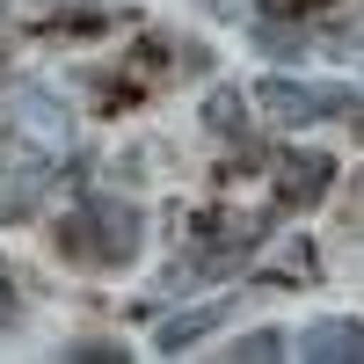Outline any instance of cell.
I'll use <instances>...</instances> for the list:
<instances>
[{
  "label": "cell",
  "mask_w": 364,
  "mask_h": 364,
  "mask_svg": "<svg viewBox=\"0 0 364 364\" xmlns=\"http://www.w3.org/2000/svg\"><path fill=\"white\" fill-rule=\"evenodd\" d=\"M328 175H336V168H328L321 154H299V161H284V197H291V204H314V197H328Z\"/></svg>",
  "instance_id": "cell-6"
},
{
  "label": "cell",
  "mask_w": 364,
  "mask_h": 364,
  "mask_svg": "<svg viewBox=\"0 0 364 364\" xmlns=\"http://www.w3.org/2000/svg\"><path fill=\"white\" fill-rule=\"evenodd\" d=\"M204 117H211V132H240V95H233V87H219V95L204 102Z\"/></svg>",
  "instance_id": "cell-8"
},
{
  "label": "cell",
  "mask_w": 364,
  "mask_h": 364,
  "mask_svg": "<svg viewBox=\"0 0 364 364\" xmlns=\"http://www.w3.org/2000/svg\"><path fill=\"white\" fill-rule=\"evenodd\" d=\"M211 8H240V0H211Z\"/></svg>",
  "instance_id": "cell-11"
},
{
  "label": "cell",
  "mask_w": 364,
  "mask_h": 364,
  "mask_svg": "<svg viewBox=\"0 0 364 364\" xmlns=\"http://www.w3.org/2000/svg\"><path fill=\"white\" fill-rule=\"evenodd\" d=\"M0 117H8V132L29 139L37 154H58V146L73 139L66 102H58L51 87H37V80H8V87H0Z\"/></svg>",
  "instance_id": "cell-2"
},
{
  "label": "cell",
  "mask_w": 364,
  "mask_h": 364,
  "mask_svg": "<svg viewBox=\"0 0 364 364\" xmlns=\"http://www.w3.org/2000/svg\"><path fill=\"white\" fill-rule=\"evenodd\" d=\"M66 248L87 255V262H132L139 255V204L95 197L80 219H66Z\"/></svg>",
  "instance_id": "cell-1"
},
{
  "label": "cell",
  "mask_w": 364,
  "mask_h": 364,
  "mask_svg": "<svg viewBox=\"0 0 364 364\" xmlns=\"http://www.w3.org/2000/svg\"><path fill=\"white\" fill-rule=\"evenodd\" d=\"M262 44H269V51H299V29H284V22H269V29H262Z\"/></svg>",
  "instance_id": "cell-10"
},
{
  "label": "cell",
  "mask_w": 364,
  "mask_h": 364,
  "mask_svg": "<svg viewBox=\"0 0 364 364\" xmlns=\"http://www.w3.org/2000/svg\"><path fill=\"white\" fill-rule=\"evenodd\" d=\"M299 357H314V364H357L364 357V321H314V328H299Z\"/></svg>",
  "instance_id": "cell-4"
},
{
  "label": "cell",
  "mask_w": 364,
  "mask_h": 364,
  "mask_svg": "<svg viewBox=\"0 0 364 364\" xmlns=\"http://www.w3.org/2000/svg\"><path fill=\"white\" fill-rule=\"evenodd\" d=\"M255 102L277 117V124H314V117H350V124H364V102L343 95V87H306V80H262L255 87Z\"/></svg>",
  "instance_id": "cell-3"
},
{
  "label": "cell",
  "mask_w": 364,
  "mask_h": 364,
  "mask_svg": "<svg viewBox=\"0 0 364 364\" xmlns=\"http://www.w3.org/2000/svg\"><path fill=\"white\" fill-rule=\"evenodd\" d=\"M44 190V175L37 168H0V219H15V211H29Z\"/></svg>",
  "instance_id": "cell-7"
},
{
  "label": "cell",
  "mask_w": 364,
  "mask_h": 364,
  "mask_svg": "<svg viewBox=\"0 0 364 364\" xmlns=\"http://www.w3.org/2000/svg\"><path fill=\"white\" fill-rule=\"evenodd\" d=\"M277 350H284L277 336H240V343H233V357H240V364H262V357H277Z\"/></svg>",
  "instance_id": "cell-9"
},
{
  "label": "cell",
  "mask_w": 364,
  "mask_h": 364,
  "mask_svg": "<svg viewBox=\"0 0 364 364\" xmlns=\"http://www.w3.org/2000/svg\"><path fill=\"white\" fill-rule=\"evenodd\" d=\"M219 321H226V299H211V306H190V314H175V321H161V350H182V343H197V336H211Z\"/></svg>",
  "instance_id": "cell-5"
}]
</instances>
